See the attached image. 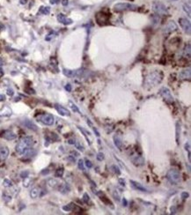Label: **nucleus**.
<instances>
[{"mask_svg": "<svg viewBox=\"0 0 191 215\" xmlns=\"http://www.w3.org/2000/svg\"><path fill=\"white\" fill-rule=\"evenodd\" d=\"M34 145V139L30 136H27L22 138L20 142L16 145V152L20 155L26 154L29 149H31L32 145Z\"/></svg>", "mask_w": 191, "mask_h": 215, "instance_id": "nucleus-1", "label": "nucleus"}, {"mask_svg": "<svg viewBox=\"0 0 191 215\" xmlns=\"http://www.w3.org/2000/svg\"><path fill=\"white\" fill-rule=\"evenodd\" d=\"M162 79H163V73L161 72L155 71L149 73L146 76L144 84L147 87H152L160 84L162 81Z\"/></svg>", "mask_w": 191, "mask_h": 215, "instance_id": "nucleus-2", "label": "nucleus"}, {"mask_svg": "<svg viewBox=\"0 0 191 215\" xmlns=\"http://www.w3.org/2000/svg\"><path fill=\"white\" fill-rule=\"evenodd\" d=\"M167 178L172 184H177L181 182V173L178 169L172 168L167 172Z\"/></svg>", "mask_w": 191, "mask_h": 215, "instance_id": "nucleus-3", "label": "nucleus"}, {"mask_svg": "<svg viewBox=\"0 0 191 215\" xmlns=\"http://www.w3.org/2000/svg\"><path fill=\"white\" fill-rule=\"evenodd\" d=\"M138 9V5H132L130 3H118L115 5V11H135Z\"/></svg>", "mask_w": 191, "mask_h": 215, "instance_id": "nucleus-4", "label": "nucleus"}, {"mask_svg": "<svg viewBox=\"0 0 191 215\" xmlns=\"http://www.w3.org/2000/svg\"><path fill=\"white\" fill-rule=\"evenodd\" d=\"M37 119L40 123H42L45 125H48V126L53 125L54 122H55V118L51 114H42L37 117Z\"/></svg>", "mask_w": 191, "mask_h": 215, "instance_id": "nucleus-5", "label": "nucleus"}, {"mask_svg": "<svg viewBox=\"0 0 191 215\" xmlns=\"http://www.w3.org/2000/svg\"><path fill=\"white\" fill-rule=\"evenodd\" d=\"M152 10L154 11L157 14H160V15H167L168 13L167 7L162 3H160V2L153 3Z\"/></svg>", "mask_w": 191, "mask_h": 215, "instance_id": "nucleus-6", "label": "nucleus"}, {"mask_svg": "<svg viewBox=\"0 0 191 215\" xmlns=\"http://www.w3.org/2000/svg\"><path fill=\"white\" fill-rule=\"evenodd\" d=\"M160 95L164 98V100L168 103H173L174 99H173V96L172 95L171 91L167 88V87H162L160 90Z\"/></svg>", "mask_w": 191, "mask_h": 215, "instance_id": "nucleus-7", "label": "nucleus"}, {"mask_svg": "<svg viewBox=\"0 0 191 215\" xmlns=\"http://www.w3.org/2000/svg\"><path fill=\"white\" fill-rule=\"evenodd\" d=\"M63 72L68 78H75V77H80L81 75H83L84 70L79 69V70H76V71H72V70H68V69H63Z\"/></svg>", "mask_w": 191, "mask_h": 215, "instance_id": "nucleus-8", "label": "nucleus"}, {"mask_svg": "<svg viewBox=\"0 0 191 215\" xmlns=\"http://www.w3.org/2000/svg\"><path fill=\"white\" fill-rule=\"evenodd\" d=\"M179 23H180V26L183 29V31L185 33H187L188 34H190L191 26L189 21H188L187 19H184V18H181V19H179Z\"/></svg>", "mask_w": 191, "mask_h": 215, "instance_id": "nucleus-9", "label": "nucleus"}, {"mask_svg": "<svg viewBox=\"0 0 191 215\" xmlns=\"http://www.w3.org/2000/svg\"><path fill=\"white\" fill-rule=\"evenodd\" d=\"M177 28H178V27H177L176 23H175L174 21H170V22H168V23L164 27L163 33L167 34H169V33H172V32H173V31L177 30Z\"/></svg>", "mask_w": 191, "mask_h": 215, "instance_id": "nucleus-10", "label": "nucleus"}, {"mask_svg": "<svg viewBox=\"0 0 191 215\" xmlns=\"http://www.w3.org/2000/svg\"><path fill=\"white\" fill-rule=\"evenodd\" d=\"M55 109H57V111L59 113L61 116H70V111L66 108L61 106L59 104H56L55 105Z\"/></svg>", "mask_w": 191, "mask_h": 215, "instance_id": "nucleus-11", "label": "nucleus"}, {"mask_svg": "<svg viewBox=\"0 0 191 215\" xmlns=\"http://www.w3.org/2000/svg\"><path fill=\"white\" fill-rule=\"evenodd\" d=\"M131 187H132L134 190H136V191H142V192H147V191H148L147 189H146L144 186H143L141 184L136 182V181L131 180Z\"/></svg>", "mask_w": 191, "mask_h": 215, "instance_id": "nucleus-12", "label": "nucleus"}, {"mask_svg": "<svg viewBox=\"0 0 191 215\" xmlns=\"http://www.w3.org/2000/svg\"><path fill=\"white\" fill-rule=\"evenodd\" d=\"M57 20H58V21L61 22L62 24L66 25V26H67V25H70V24L73 23V21H72L71 19L67 18L65 15H63V14H62V13H60V14L57 15Z\"/></svg>", "mask_w": 191, "mask_h": 215, "instance_id": "nucleus-13", "label": "nucleus"}, {"mask_svg": "<svg viewBox=\"0 0 191 215\" xmlns=\"http://www.w3.org/2000/svg\"><path fill=\"white\" fill-rule=\"evenodd\" d=\"M1 137L4 138L6 140H13L17 138V135L14 132H11V131H5L3 134L1 135Z\"/></svg>", "mask_w": 191, "mask_h": 215, "instance_id": "nucleus-14", "label": "nucleus"}, {"mask_svg": "<svg viewBox=\"0 0 191 215\" xmlns=\"http://www.w3.org/2000/svg\"><path fill=\"white\" fill-rule=\"evenodd\" d=\"M11 114H12V110L8 106H5L0 109V116H2V117L10 116H11Z\"/></svg>", "mask_w": 191, "mask_h": 215, "instance_id": "nucleus-15", "label": "nucleus"}, {"mask_svg": "<svg viewBox=\"0 0 191 215\" xmlns=\"http://www.w3.org/2000/svg\"><path fill=\"white\" fill-rule=\"evenodd\" d=\"M9 149L6 146H2L0 147V160L1 161H5L9 155Z\"/></svg>", "mask_w": 191, "mask_h": 215, "instance_id": "nucleus-16", "label": "nucleus"}, {"mask_svg": "<svg viewBox=\"0 0 191 215\" xmlns=\"http://www.w3.org/2000/svg\"><path fill=\"white\" fill-rule=\"evenodd\" d=\"M131 160H132L133 164L136 165V166H142V165L144 164V158H143L142 156H140V155H136V156L132 157Z\"/></svg>", "mask_w": 191, "mask_h": 215, "instance_id": "nucleus-17", "label": "nucleus"}, {"mask_svg": "<svg viewBox=\"0 0 191 215\" xmlns=\"http://www.w3.org/2000/svg\"><path fill=\"white\" fill-rule=\"evenodd\" d=\"M58 190H59V191H60L61 193H63V194H67V193L70 192V189L69 184L63 183V184H59V186H58Z\"/></svg>", "mask_w": 191, "mask_h": 215, "instance_id": "nucleus-18", "label": "nucleus"}, {"mask_svg": "<svg viewBox=\"0 0 191 215\" xmlns=\"http://www.w3.org/2000/svg\"><path fill=\"white\" fill-rule=\"evenodd\" d=\"M190 69H186V70H183L180 72L179 74V78L181 80H189L190 79Z\"/></svg>", "mask_w": 191, "mask_h": 215, "instance_id": "nucleus-19", "label": "nucleus"}, {"mask_svg": "<svg viewBox=\"0 0 191 215\" xmlns=\"http://www.w3.org/2000/svg\"><path fill=\"white\" fill-rule=\"evenodd\" d=\"M23 123H24V125H25L27 128L30 129V130H32V131H34V132H36V131L38 130L37 126H36L34 123H33L32 121H30V120H25Z\"/></svg>", "mask_w": 191, "mask_h": 215, "instance_id": "nucleus-20", "label": "nucleus"}, {"mask_svg": "<svg viewBox=\"0 0 191 215\" xmlns=\"http://www.w3.org/2000/svg\"><path fill=\"white\" fill-rule=\"evenodd\" d=\"M40 190L39 187H34L30 191V197L32 198H36L40 196Z\"/></svg>", "mask_w": 191, "mask_h": 215, "instance_id": "nucleus-21", "label": "nucleus"}, {"mask_svg": "<svg viewBox=\"0 0 191 215\" xmlns=\"http://www.w3.org/2000/svg\"><path fill=\"white\" fill-rule=\"evenodd\" d=\"M47 184H48V186H50V188H57V187H58L59 184H60V183H59L57 179H55V178L49 179V180L47 181Z\"/></svg>", "mask_w": 191, "mask_h": 215, "instance_id": "nucleus-22", "label": "nucleus"}, {"mask_svg": "<svg viewBox=\"0 0 191 215\" xmlns=\"http://www.w3.org/2000/svg\"><path fill=\"white\" fill-rule=\"evenodd\" d=\"M114 143H115V145L121 151L122 150V146H123V144H122V141L121 139L119 138V137H116L115 136L114 137Z\"/></svg>", "mask_w": 191, "mask_h": 215, "instance_id": "nucleus-23", "label": "nucleus"}, {"mask_svg": "<svg viewBox=\"0 0 191 215\" xmlns=\"http://www.w3.org/2000/svg\"><path fill=\"white\" fill-rule=\"evenodd\" d=\"M180 136H181V123L178 122L176 123V142L178 145L180 142Z\"/></svg>", "mask_w": 191, "mask_h": 215, "instance_id": "nucleus-24", "label": "nucleus"}, {"mask_svg": "<svg viewBox=\"0 0 191 215\" xmlns=\"http://www.w3.org/2000/svg\"><path fill=\"white\" fill-rule=\"evenodd\" d=\"M100 17H101V19H96L97 20V22L99 23V24H101V21H103V25L105 24V22L106 21H108V16L105 14V13H103V12H99V13H97Z\"/></svg>", "mask_w": 191, "mask_h": 215, "instance_id": "nucleus-25", "label": "nucleus"}, {"mask_svg": "<svg viewBox=\"0 0 191 215\" xmlns=\"http://www.w3.org/2000/svg\"><path fill=\"white\" fill-rule=\"evenodd\" d=\"M183 54H184V57H188V58H190V56H191V50H190V44H188L186 47H185V49H184V52H183Z\"/></svg>", "mask_w": 191, "mask_h": 215, "instance_id": "nucleus-26", "label": "nucleus"}, {"mask_svg": "<svg viewBox=\"0 0 191 215\" xmlns=\"http://www.w3.org/2000/svg\"><path fill=\"white\" fill-rule=\"evenodd\" d=\"M39 12L44 14V15H48L50 12V7H49V6H41Z\"/></svg>", "mask_w": 191, "mask_h": 215, "instance_id": "nucleus-27", "label": "nucleus"}, {"mask_svg": "<svg viewBox=\"0 0 191 215\" xmlns=\"http://www.w3.org/2000/svg\"><path fill=\"white\" fill-rule=\"evenodd\" d=\"M63 172H64V169H63V168H59L57 169V171H56V173H55V175H56L57 177H62L63 174Z\"/></svg>", "mask_w": 191, "mask_h": 215, "instance_id": "nucleus-28", "label": "nucleus"}, {"mask_svg": "<svg viewBox=\"0 0 191 215\" xmlns=\"http://www.w3.org/2000/svg\"><path fill=\"white\" fill-rule=\"evenodd\" d=\"M73 209H74V205L73 204H69V205L63 206V210L65 211V212H70Z\"/></svg>", "mask_w": 191, "mask_h": 215, "instance_id": "nucleus-29", "label": "nucleus"}, {"mask_svg": "<svg viewBox=\"0 0 191 215\" xmlns=\"http://www.w3.org/2000/svg\"><path fill=\"white\" fill-rule=\"evenodd\" d=\"M3 185L5 187V188H9V187H11L12 186V183H11V180H9V179H5L4 180V182H3Z\"/></svg>", "mask_w": 191, "mask_h": 215, "instance_id": "nucleus-30", "label": "nucleus"}, {"mask_svg": "<svg viewBox=\"0 0 191 215\" xmlns=\"http://www.w3.org/2000/svg\"><path fill=\"white\" fill-rule=\"evenodd\" d=\"M69 104H70V107L71 108V109L74 111V112H78L79 113V114H81L80 111H79V109H78V107L74 104L73 103H71V102H69Z\"/></svg>", "mask_w": 191, "mask_h": 215, "instance_id": "nucleus-31", "label": "nucleus"}, {"mask_svg": "<svg viewBox=\"0 0 191 215\" xmlns=\"http://www.w3.org/2000/svg\"><path fill=\"white\" fill-rule=\"evenodd\" d=\"M25 180H24V182H23V185H24V187H28L29 185L31 184V180L30 178L28 176V177H26V178H24Z\"/></svg>", "mask_w": 191, "mask_h": 215, "instance_id": "nucleus-32", "label": "nucleus"}, {"mask_svg": "<svg viewBox=\"0 0 191 215\" xmlns=\"http://www.w3.org/2000/svg\"><path fill=\"white\" fill-rule=\"evenodd\" d=\"M78 167H79V168L80 170H85V162H84V161H83L82 159L79 160Z\"/></svg>", "mask_w": 191, "mask_h": 215, "instance_id": "nucleus-33", "label": "nucleus"}, {"mask_svg": "<svg viewBox=\"0 0 191 215\" xmlns=\"http://www.w3.org/2000/svg\"><path fill=\"white\" fill-rule=\"evenodd\" d=\"M111 168H112V170H113V171H114L115 174H121V171H120L119 168H118L116 165H113V166H111Z\"/></svg>", "mask_w": 191, "mask_h": 215, "instance_id": "nucleus-34", "label": "nucleus"}, {"mask_svg": "<svg viewBox=\"0 0 191 215\" xmlns=\"http://www.w3.org/2000/svg\"><path fill=\"white\" fill-rule=\"evenodd\" d=\"M83 201H84L86 204H88V202L90 201L89 195L87 194V193H84V195H83Z\"/></svg>", "mask_w": 191, "mask_h": 215, "instance_id": "nucleus-35", "label": "nucleus"}, {"mask_svg": "<svg viewBox=\"0 0 191 215\" xmlns=\"http://www.w3.org/2000/svg\"><path fill=\"white\" fill-rule=\"evenodd\" d=\"M183 9H184V11H185V12L188 13L189 17L190 18V7H189V5H183Z\"/></svg>", "mask_w": 191, "mask_h": 215, "instance_id": "nucleus-36", "label": "nucleus"}, {"mask_svg": "<svg viewBox=\"0 0 191 215\" xmlns=\"http://www.w3.org/2000/svg\"><path fill=\"white\" fill-rule=\"evenodd\" d=\"M74 145H76V147H77V148H78L79 151H81V152H84V150H85V149H84V146H83L82 145H80V143H79V141H76Z\"/></svg>", "mask_w": 191, "mask_h": 215, "instance_id": "nucleus-37", "label": "nucleus"}, {"mask_svg": "<svg viewBox=\"0 0 191 215\" xmlns=\"http://www.w3.org/2000/svg\"><path fill=\"white\" fill-rule=\"evenodd\" d=\"M185 149L189 153V161L190 162V145H189V143H187L185 145Z\"/></svg>", "mask_w": 191, "mask_h": 215, "instance_id": "nucleus-38", "label": "nucleus"}, {"mask_svg": "<svg viewBox=\"0 0 191 215\" xmlns=\"http://www.w3.org/2000/svg\"><path fill=\"white\" fill-rule=\"evenodd\" d=\"M3 198H4V200L5 202H10L11 199V197L10 195H6L5 193V194L3 195Z\"/></svg>", "mask_w": 191, "mask_h": 215, "instance_id": "nucleus-39", "label": "nucleus"}, {"mask_svg": "<svg viewBox=\"0 0 191 215\" xmlns=\"http://www.w3.org/2000/svg\"><path fill=\"white\" fill-rule=\"evenodd\" d=\"M96 158H97V160H98V161H103V160H104V154H102V153H99V154L96 155Z\"/></svg>", "mask_w": 191, "mask_h": 215, "instance_id": "nucleus-40", "label": "nucleus"}, {"mask_svg": "<svg viewBox=\"0 0 191 215\" xmlns=\"http://www.w3.org/2000/svg\"><path fill=\"white\" fill-rule=\"evenodd\" d=\"M79 129L80 131H82V132H83L84 133H87V132H86V130H84V129H82V128H80L79 126ZM86 135H90V132H88V134H84V136L86 137V138L87 139V141H89V139H88V138H87V136H86ZM89 144H91L90 141H89Z\"/></svg>", "mask_w": 191, "mask_h": 215, "instance_id": "nucleus-41", "label": "nucleus"}, {"mask_svg": "<svg viewBox=\"0 0 191 215\" xmlns=\"http://www.w3.org/2000/svg\"><path fill=\"white\" fill-rule=\"evenodd\" d=\"M28 174H29V172H28V171H23V172H21L20 176H21L22 178H26V177L28 176Z\"/></svg>", "mask_w": 191, "mask_h": 215, "instance_id": "nucleus-42", "label": "nucleus"}, {"mask_svg": "<svg viewBox=\"0 0 191 215\" xmlns=\"http://www.w3.org/2000/svg\"><path fill=\"white\" fill-rule=\"evenodd\" d=\"M181 197H182V199H187L189 197V194L188 193V192H186V191H184V192H182L181 193Z\"/></svg>", "mask_w": 191, "mask_h": 215, "instance_id": "nucleus-43", "label": "nucleus"}, {"mask_svg": "<svg viewBox=\"0 0 191 215\" xmlns=\"http://www.w3.org/2000/svg\"><path fill=\"white\" fill-rule=\"evenodd\" d=\"M85 164H86V168H92V163L90 161H88V160H86V161Z\"/></svg>", "mask_w": 191, "mask_h": 215, "instance_id": "nucleus-44", "label": "nucleus"}, {"mask_svg": "<svg viewBox=\"0 0 191 215\" xmlns=\"http://www.w3.org/2000/svg\"><path fill=\"white\" fill-rule=\"evenodd\" d=\"M121 202H122V205H123V206H125V207H126V206L128 205V201H127V199H126L125 197H123V198H122Z\"/></svg>", "mask_w": 191, "mask_h": 215, "instance_id": "nucleus-45", "label": "nucleus"}, {"mask_svg": "<svg viewBox=\"0 0 191 215\" xmlns=\"http://www.w3.org/2000/svg\"><path fill=\"white\" fill-rule=\"evenodd\" d=\"M65 89L67 90V92H70L71 91V86H70V84H67L65 86Z\"/></svg>", "mask_w": 191, "mask_h": 215, "instance_id": "nucleus-46", "label": "nucleus"}, {"mask_svg": "<svg viewBox=\"0 0 191 215\" xmlns=\"http://www.w3.org/2000/svg\"><path fill=\"white\" fill-rule=\"evenodd\" d=\"M114 197H115V199H117V200H120V197H119V194H118V193L116 192V191H115L114 192Z\"/></svg>", "mask_w": 191, "mask_h": 215, "instance_id": "nucleus-47", "label": "nucleus"}, {"mask_svg": "<svg viewBox=\"0 0 191 215\" xmlns=\"http://www.w3.org/2000/svg\"><path fill=\"white\" fill-rule=\"evenodd\" d=\"M7 93H8V95L12 96L14 93H13V90H12V89H8V90H7Z\"/></svg>", "mask_w": 191, "mask_h": 215, "instance_id": "nucleus-48", "label": "nucleus"}, {"mask_svg": "<svg viewBox=\"0 0 191 215\" xmlns=\"http://www.w3.org/2000/svg\"><path fill=\"white\" fill-rule=\"evenodd\" d=\"M5 96L4 94H0V102H5Z\"/></svg>", "mask_w": 191, "mask_h": 215, "instance_id": "nucleus-49", "label": "nucleus"}, {"mask_svg": "<svg viewBox=\"0 0 191 215\" xmlns=\"http://www.w3.org/2000/svg\"><path fill=\"white\" fill-rule=\"evenodd\" d=\"M119 183L121 186H125V181L123 179H119Z\"/></svg>", "mask_w": 191, "mask_h": 215, "instance_id": "nucleus-50", "label": "nucleus"}, {"mask_svg": "<svg viewBox=\"0 0 191 215\" xmlns=\"http://www.w3.org/2000/svg\"><path fill=\"white\" fill-rule=\"evenodd\" d=\"M75 142H76V140H74V139H69L68 140V144H70V145H74Z\"/></svg>", "mask_w": 191, "mask_h": 215, "instance_id": "nucleus-51", "label": "nucleus"}, {"mask_svg": "<svg viewBox=\"0 0 191 215\" xmlns=\"http://www.w3.org/2000/svg\"><path fill=\"white\" fill-rule=\"evenodd\" d=\"M171 211H172V213H176V208H175V206H173L171 208Z\"/></svg>", "mask_w": 191, "mask_h": 215, "instance_id": "nucleus-52", "label": "nucleus"}, {"mask_svg": "<svg viewBox=\"0 0 191 215\" xmlns=\"http://www.w3.org/2000/svg\"><path fill=\"white\" fill-rule=\"evenodd\" d=\"M62 4H63V5L66 6V5H68V0H63V1H62Z\"/></svg>", "mask_w": 191, "mask_h": 215, "instance_id": "nucleus-53", "label": "nucleus"}, {"mask_svg": "<svg viewBox=\"0 0 191 215\" xmlns=\"http://www.w3.org/2000/svg\"><path fill=\"white\" fill-rule=\"evenodd\" d=\"M59 3V0H50V4H58Z\"/></svg>", "mask_w": 191, "mask_h": 215, "instance_id": "nucleus-54", "label": "nucleus"}, {"mask_svg": "<svg viewBox=\"0 0 191 215\" xmlns=\"http://www.w3.org/2000/svg\"><path fill=\"white\" fill-rule=\"evenodd\" d=\"M68 160H70L71 161H75V158L72 157V156H69V157H68Z\"/></svg>", "mask_w": 191, "mask_h": 215, "instance_id": "nucleus-55", "label": "nucleus"}, {"mask_svg": "<svg viewBox=\"0 0 191 215\" xmlns=\"http://www.w3.org/2000/svg\"><path fill=\"white\" fill-rule=\"evenodd\" d=\"M27 2H28V0H20V4H22V5L27 4Z\"/></svg>", "mask_w": 191, "mask_h": 215, "instance_id": "nucleus-56", "label": "nucleus"}, {"mask_svg": "<svg viewBox=\"0 0 191 215\" xmlns=\"http://www.w3.org/2000/svg\"><path fill=\"white\" fill-rule=\"evenodd\" d=\"M49 173V170L47 169V170H43V171H41V174H48Z\"/></svg>", "mask_w": 191, "mask_h": 215, "instance_id": "nucleus-57", "label": "nucleus"}, {"mask_svg": "<svg viewBox=\"0 0 191 215\" xmlns=\"http://www.w3.org/2000/svg\"><path fill=\"white\" fill-rule=\"evenodd\" d=\"M3 64H4V60L0 57V66H2Z\"/></svg>", "mask_w": 191, "mask_h": 215, "instance_id": "nucleus-58", "label": "nucleus"}, {"mask_svg": "<svg viewBox=\"0 0 191 215\" xmlns=\"http://www.w3.org/2000/svg\"><path fill=\"white\" fill-rule=\"evenodd\" d=\"M3 75H4V71H3L2 69H0V78H1Z\"/></svg>", "mask_w": 191, "mask_h": 215, "instance_id": "nucleus-59", "label": "nucleus"}]
</instances>
